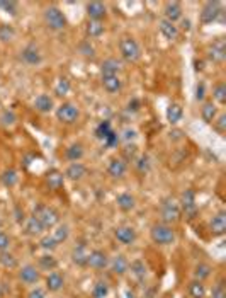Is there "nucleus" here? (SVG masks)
Instances as JSON below:
<instances>
[{"mask_svg":"<svg viewBox=\"0 0 226 298\" xmlns=\"http://www.w3.org/2000/svg\"><path fill=\"white\" fill-rule=\"evenodd\" d=\"M150 241L153 242L155 246L169 247L177 242V232L172 225H167V223H162V222H155L153 225L150 227Z\"/></svg>","mask_w":226,"mask_h":298,"instance_id":"nucleus-1","label":"nucleus"},{"mask_svg":"<svg viewBox=\"0 0 226 298\" xmlns=\"http://www.w3.org/2000/svg\"><path fill=\"white\" fill-rule=\"evenodd\" d=\"M182 211L180 206H178V201L172 196H167V198L162 200L160 203V222L167 223V225H175L177 222H180Z\"/></svg>","mask_w":226,"mask_h":298,"instance_id":"nucleus-2","label":"nucleus"},{"mask_svg":"<svg viewBox=\"0 0 226 298\" xmlns=\"http://www.w3.org/2000/svg\"><path fill=\"white\" fill-rule=\"evenodd\" d=\"M33 215L38 218V220L43 223V227L46 230H53V228L58 225V223L61 222V216L60 213H58L53 206L50 205H44V203H39L34 206L33 210Z\"/></svg>","mask_w":226,"mask_h":298,"instance_id":"nucleus-3","label":"nucleus"},{"mask_svg":"<svg viewBox=\"0 0 226 298\" xmlns=\"http://www.w3.org/2000/svg\"><path fill=\"white\" fill-rule=\"evenodd\" d=\"M43 17H44L46 28H48L50 31H63L68 26V21L65 17V14L61 12V9L55 7V5L44 9Z\"/></svg>","mask_w":226,"mask_h":298,"instance_id":"nucleus-4","label":"nucleus"},{"mask_svg":"<svg viewBox=\"0 0 226 298\" xmlns=\"http://www.w3.org/2000/svg\"><path fill=\"white\" fill-rule=\"evenodd\" d=\"M119 53H121V56H123V60L134 63L141 58V46L134 38L126 36V38H123L119 43Z\"/></svg>","mask_w":226,"mask_h":298,"instance_id":"nucleus-5","label":"nucleus"},{"mask_svg":"<svg viewBox=\"0 0 226 298\" xmlns=\"http://www.w3.org/2000/svg\"><path fill=\"white\" fill-rule=\"evenodd\" d=\"M17 280L26 286H36L43 280V273L36 268V264H22L17 268Z\"/></svg>","mask_w":226,"mask_h":298,"instance_id":"nucleus-6","label":"nucleus"},{"mask_svg":"<svg viewBox=\"0 0 226 298\" xmlns=\"http://www.w3.org/2000/svg\"><path fill=\"white\" fill-rule=\"evenodd\" d=\"M55 116L63 125H73V123H77L78 118H80V109H78L73 103H61L55 109Z\"/></svg>","mask_w":226,"mask_h":298,"instance_id":"nucleus-7","label":"nucleus"},{"mask_svg":"<svg viewBox=\"0 0 226 298\" xmlns=\"http://www.w3.org/2000/svg\"><path fill=\"white\" fill-rule=\"evenodd\" d=\"M178 206H180L182 215L187 218V220H192L197 215V203H196V191L194 189H186L180 194V200H178Z\"/></svg>","mask_w":226,"mask_h":298,"instance_id":"nucleus-8","label":"nucleus"},{"mask_svg":"<svg viewBox=\"0 0 226 298\" xmlns=\"http://www.w3.org/2000/svg\"><path fill=\"white\" fill-rule=\"evenodd\" d=\"M109 261H111V255L104 249H92L87 255V268L94 271H104L109 268Z\"/></svg>","mask_w":226,"mask_h":298,"instance_id":"nucleus-9","label":"nucleus"},{"mask_svg":"<svg viewBox=\"0 0 226 298\" xmlns=\"http://www.w3.org/2000/svg\"><path fill=\"white\" fill-rule=\"evenodd\" d=\"M114 239L121 246L129 247L138 241V230L131 225H118L114 228Z\"/></svg>","mask_w":226,"mask_h":298,"instance_id":"nucleus-10","label":"nucleus"},{"mask_svg":"<svg viewBox=\"0 0 226 298\" xmlns=\"http://www.w3.org/2000/svg\"><path fill=\"white\" fill-rule=\"evenodd\" d=\"M221 14H223L221 4L209 0V2H204L199 19H201L202 24H213V23H216V21L219 19V15H221Z\"/></svg>","mask_w":226,"mask_h":298,"instance_id":"nucleus-11","label":"nucleus"},{"mask_svg":"<svg viewBox=\"0 0 226 298\" xmlns=\"http://www.w3.org/2000/svg\"><path fill=\"white\" fill-rule=\"evenodd\" d=\"M44 290L48 293H58V291L63 290L65 286V274L61 271H51V273H46L44 276Z\"/></svg>","mask_w":226,"mask_h":298,"instance_id":"nucleus-12","label":"nucleus"},{"mask_svg":"<svg viewBox=\"0 0 226 298\" xmlns=\"http://www.w3.org/2000/svg\"><path fill=\"white\" fill-rule=\"evenodd\" d=\"M20 60H22L26 65L29 67H36L43 62V53L36 45H28L20 50Z\"/></svg>","mask_w":226,"mask_h":298,"instance_id":"nucleus-13","label":"nucleus"},{"mask_svg":"<svg viewBox=\"0 0 226 298\" xmlns=\"http://www.w3.org/2000/svg\"><path fill=\"white\" fill-rule=\"evenodd\" d=\"M36 268H38L41 273H51V271H56L60 268V261H58V257L53 252H43L38 255Z\"/></svg>","mask_w":226,"mask_h":298,"instance_id":"nucleus-14","label":"nucleus"},{"mask_svg":"<svg viewBox=\"0 0 226 298\" xmlns=\"http://www.w3.org/2000/svg\"><path fill=\"white\" fill-rule=\"evenodd\" d=\"M209 233L213 237H223L226 233V211L219 210L218 213H214L209 220Z\"/></svg>","mask_w":226,"mask_h":298,"instance_id":"nucleus-15","label":"nucleus"},{"mask_svg":"<svg viewBox=\"0 0 226 298\" xmlns=\"http://www.w3.org/2000/svg\"><path fill=\"white\" fill-rule=\"evenodd\" d=\"M87 174H88V169L85 164H82V162H70L66 166L65 172H63L65 179L73 181V183H78V181L85 179Z\"/></svg>","mask_w":226,"mask_h":298,"instance_id":"nucleus-16","label":"nucleus"},{"mask_svg":"<svg viewBox=\"0 0 226 298\" xmlns=\"http://www.w3.org/2000/svg\"><path fill=\"white\" fill-rule=\"evenodd\" d=\"M22 227H24L26 235L34 237V239H39V237H43L44 233H48V230L43 227V223H41L34 215H29L28 218H26Z\"/></svg>","mask_w":226,"mask_h":298,"instance_id":"nucleus-17","label":"nucleus"},{"mask_svg":"<svg viewBox=\"0 0 226 298\" xmlns=\"http://www.w3.org/2000/svg\"><path fill=\"white\" fill-rule=\"evenodd\" d=\"M109 269L114 276H124L129 271V259L124 254H116L109 261Z\"/></svg>","mask_w":226,"mask_h":298,"instance_id":"nucleus-18","label":"nucleus"},{"mask_svg":"<svg viewBox=\"0 0 226 298\" xmlns=\"http://www.w3.org/2000/svg\"><path fill=\"white\" fill-rule=\"evenodd\" d=\"M208 58L214 63H221L226 58V45L223 38H218L208 46Z\"/></svg>","mask_w":226,"mask_h":298,"instance_id":"nucleus-19","label":"nucleus"},{"mask_svg":"<svg viewBox=\"0 0 226 298\" xmlns=\"http://www.w3.org/2000/svg\"><path fill=\"white\" fill-rule=\"evenodd\" d=\"M184 17V9L180 2H167L164 5V19L172 24H177Z\"/></svg>","mask_w":226,"mask_h":298,"instance_id":"nucleus-20","label":"nucleus"},{"mask_svg":"<svg viewBox=\"0 0 226 298\" xmlns=\"http://www.w3.org/2000/svg\"><path fill=\"white\" fill-rule=\"evenodd\" d=\"M126 172H128V164H126L121 157H112L107 164V174L112 179H123Z\"/></svg>","mask_w":226,"mask_h":298,"instance_id":"nucleus-21","label":"nucleus"},{"mask_svg":"<svg viewBox=\"0 0 226 298\" xmlns=\"http://www.w3.org/2000/svg\"><path fill=\"white\" fill-rule=\"evenodd\" d=\"M136 198L131 193H119L116 196V206L119 211L123 213H131L136 210Z\"/></svg>","mask_w":226,"mask_h":298,"instance_id":"nucleus-22","label":"nucleus"},{"mask_svg":"<svg viewBox=\"0 0 226 298\" xmlns=\"http://www.w3.org/2000/svg\"><path fill=\"white\" fill-rule=\"evenodd\" d=\"M33 106L38 113L48 114L51 111H55V99L51 97L50 94H39V95H36Z\"/></svg>","mask_w":226,"mask_h":298,"instance_id":"nucleus-23","label":"nucleus"},{"mask_svg":"<svg viewBox=\"0 0 226 298\" xmlns=\"http://www.w3.org/2000/svg\"><path fill=\"white\" fill-rule=\"evenodd\" d=\"M87 255H88L87 246H83V244H77V246L72 249L70 259H72L73 264L78 266V268H87Z\"/></svg>","mask_w":226,"mask_h":298,"instance_id":"nucleus-24","label":"nucleus"},{"mask_svg":"<svg viewBox=\"0 0 226 298\" xmlns=\"http://www.w3.org/2000/svg\"><path fill=\"white\" fill-rule=\"evenodd\" d=\"M213 266L209 263H204V261H201V263H197L196 266H194L192 269V280H197V281H202V283H206V281L213 276Z\"/></svg>","mask_w":226,"mask_h":298,"instance_id":"nucleus-25","label":"nucleus"},{"mask_svg":"<svg viewBox=\"0 0 226 298\" xmlns=\"http://www.w3.org/2000/svg\"><path fill=\"white\" fill-rule=\"evenodd\" d=\"M85 10H87L88 21H99V23H102V19L107 15V7L102 2H91V4H87Z\"/></svg>","mask_w":226,"mask_h":298,"instance_id":"nucleus-26","label":"nucleus"},{"mask_svg":"<svg viewBox=\"0 0 226 298\" xmlns=\"http://www.w3.org/2000/svg\"><path fill=\"white\" fill-rule=\"evenodd\" d=\"M70 235H72V227L68 225V223H65V222H60V223H58V225L53 228V230H51V237L55 239L58 246H61V244L68 242V239H70Z\"/></svg>","mask_w":226,"mask_h":298,"instance_id":"nucleus-27","label":"nucleus"},{"mask_svg":"<svg viewBox=\"0 0 226 298\" xmlns=\"http://www.w3.org/2000/svg\"><path fill=\"white\" fill-rule=\"evenodd\" d=\"M128 273L133 274L138 281H143L146 276H148V266H146V263L143 259L136 257L133 261H129V271Z\"/></svg>","mask_w":226,"mask_h":298,"instance_id":"nucleus-28","label":"nucleus"},{"mask_svg":"<svg viewBox=\"0 0 226 298\" xmlns=\"http://www.w3.org/2000/svg\"><path fill=\"white\" fill-rule=\"evenodd\" d=\"M46 186L51 189V191H58L63 188V184H65V175H63V172H60V170H50L48 174H46Z\"/></svg>","mask_w":226,"mask_h":298,"instance_id":"nucleus-29","label":"nucleus"},{"mask_svg":"<svg viewBox=\"0 0 226 298\" xmlns=\"http://www.w3.org/2000/svg\"><path fill=\"white\" fill-rule=\"evenodd\" d=\"M219 111H218V106L213 103V101H208V103H202V108H201V118L206 125H213V121L218 118Z\"/></svg>","mask_w":226,"mask_h":298,"instance_id":"nucleus-30","label":"nucleus"},{"mask_svg":"<svg viewBox=\"0 0 226 298\" xmlns=\"http://www.w3.org/2000/svg\"><path fill=\"white\" fill-rule=\"evenodd\" d=\"M101 84H102V87L107 94H118V92H121V89H123V81L119 78V75L102 77Z\"/></svg>","mask_w":226,"mask_h":298,"instance_id":"nucleus-31","label":"nucleus"},{"mask_svg":"<svg viewBox=\"0 0 226 298\" xmlns=\"http://www.w3.org/2000/svg\"><path fill=\"white\" fill-rule=\"evenodd\" d=\"M187 293H189V298H206L208 296L206 283L197 280H191L187 285Z\"/></svg>","mask_w":226,"mask_h":298,"instance_id":"nucleus-32","label":"nucleus"},{"mask_svg":"<svg viewBox=\"0 0 226 298\" xmlns=\"http://www.w3.org/2000/svg\"><path fill=\"white\" fill-rule=\"evenodd\" d=\"M121 62L118 58H107V60L102 62L101 65V75L102 77H107V75H119L121 72Z\"/></svg>","mask_w":226,"mask_h":298,"instance_id":"nucleus-33","label":"nucleus"},{"mask_svg":"<svg viewBox=\"0 0 226 298\" xmlns=\"http://www.w3.org/2000/svg\"><path fill=\"white\" fill-rule=\"evenodd\" d=\"M65 157H66V161H70V162H80L82 158L85 157V147L78 142L72 143V145L66 148Z\"/></svg>","mask_w":226,"mask_h":298,"instance_id":"nucleus-34","label":"nucleus"},{"mask_svg":"<svg viewBox=\"0 0 226 298\" xmlns=\"http://www.w3.org/2000/svg\"><path fill=\"white\" fill-rule=\"evenodd\" d=\"M159 29H160V34L164 36V38H165L167 41L177 39V36H178V28H177V24H172V23H169V21L162 19L160 23H159Z\"/></svg>","mask_w":226,"mask_h":298,"instance_id":"nucleus-35","label":"nucleus"},{"mask_svg":"<svg viewBox=\"0 0 226 298\" xmlns=\"http://www.w3.org/2000/svg\"><path fill=\"white\" fill-rule=\"evenodd\" d=\"M165 116H167V121L173 126V125H177L178 121L182 120V116H184V109H182V106L178 104V103H172L169 104V108H167L165 111Z\"/></svg>","mask_w":226,"mask_h":298,"instance_id":"nucleus-36","label":"nucleus"},{"mask_svg":"<svg viewBox=\"0 0 226 298\" xmlns=\"http://www.w3.org/2000/svg\"><path fill=\"white\" fill-rule=\"evenodd\" d=\"M0 266H2L4 269H9V271H14L19 268V259L17 255L10 251H4L0 252Z\"/></svg>","mask_w":226,"mask_h":298,"instance_id":"nucleus-37","label":"nucleus"},{"mask_svg":"<svg viewBox=\"0 0 226 298\" xmlns=\"http://www.w3.org/2000/svg\"><path fill=\"white\" fill-rule=\"evenodd\" d=\"M70 90H72V84H70V81H68L66 77H60L55 82L53 94L56 95V97H60V99L66 97V95L70 94Z\"/></svg>","mask_w":226,"mask_h":298,"instance_id":"nucleus-38","label":"nucleus"},{"mask_svg":"<svg viewBox=\"0 0 226 298\" xmlns=\"http://www.w3.org/2000/svg\"><path fill=\"white\" fill-rule=\"evenodd\" d=\"M0 181H2V184L5 188H14V186H17L19 183V172L15 169H5L2 175H0Z\"/></svg>","mask_w":226,"mask_h":298,"instance_id":"nucleus-39","label":"nucleus"},{"mask_svg":"<svg viewBox=\"0 0 226 298\" xmlns=\"http://www.w3.org/2000/svg\"><path fill=\"white\" fill-rule=\"evenodd\" d=\"M104 31H106V28H104V24L99 23V21H88L85 26V33L88 38H101L104 34Z\"/></svg>","mask_w":226,"mask_h":298,"instance_id":"nucleus-40","label":"nucleus"},{"mask_svg":"<svg viewBox=\"0 0 226 298\" xmlns=\"http://www.w3.org/2000/svg\"><path fill=\"white\" fill-rule=\"evenodd\" d=\"M213 103L223 106L226 103V84L216 82L213 85Z\"/></svg>","mask_w":226,"mask_h":298,"instance_id":"nucleus-41","label":"nucleus"},{"mask_svg":"<svg viewBox=\"0 0 226 298\" xmlns=\"http://www.w3.org/2000/svg\"><path fill=\"white\" fill-rule=\"evenodd\" d=\"M39 247L43 252H55L58 247V244L53 237H51V233H44L43 237H39Z\"/></svg>","mask_w":226,"mask_h":298,"instance_id":"nucleus-42","label":"nucleus"},{"mask_svg":"<svg viewBox=\"0 0 226 298\" xmlns=\"http://www.w3.org/2000/svg\"><path fill=\"white\" fill-rule=\"evenodd\" d=\"M14 38H15L14 26L0 23V41H2V43H10V41H14Z\"/></svg>","mask_w":226,"mask_h":298,"instance_id":"nucleus-43","label":"nucleus"},{"mask_svg":"<svg viewBox=\"0 0 226 298\" xmlns=\"http://www.w3.org/2000/svg\"><path fill=\"white\" fill-rule=\"evenodd\" d=\"M109 291H111V288L106 281H97L92 288V298H107Z\"/></svg>","mask_w":226,"mask_h":298,"instance_id":"nucleus-44","label":"nucleus"},{"mask_svg":"<svg viewBox=\"0 0 226 298\" xmlns=\"http://www.w3.org/2000/svg\"><path fill=\"white\" fill-rule=\"evenodd\" d=\"M15 121H17V116L12 109H5L2 111V114H0V125L2 126H14Z\"/></svg>","mask_w":226,"mask_h":298,"instance_id":"nucleus-45","label":"nucleus"},{"mask_svg":"<svg viewBox=\"0 0 226 298\" xmlns=\"http://www.w3.org/2000/svg\"><path fill=\"white\" fill-rule=\"evenodd\" d=\"M121 140H123L126 145L128 143H134L136 142V138H138V131L134 130V128H131V126H126L123 131H121Z\"/></svg>","mask_w":226,"mask_h":298,"instance_id":"nucleus-46","label":"nucleus"},{"mask_svg":"<svg viewBox=\"0 0 226 298\" xmlns=\"http://www.w3.org/2000/svg\"><path fill=\"white\" fill-rule=\"evenodd\" d=\"M134 166H136V169H138L141 174H145V172H148V170H150L151 161H150L148 155H140L138 158H134Z\"/></svg>","mask_w":226,"mask_h":298,"instance_id":"nucleus-47","label":"nucleus"},{"mask_svg":"<svg viewBox=\"0 0 226 298\" xmlns=\"http://www.w3.org/2000/svg\"><path fill=\"white\" fill-rule=\"evenodd\" d=\"M136 152H138V147L134 145V143H128V145L124 147V150H123V161L128 164L131 161H134L136 158Z\"/></svg>","mask_w":226,"mask_h":298,"instance_id":"nucleus-48","label":"nucleus"},{"mask_svg":"<svg viewBox=\"0 0 226 298\" xmlns=\"http://www.w3.org/2000/svg\"><path fill=\"white\" fill-rule=\"evenodd\" d=\"M0 10H2L4 14H9V15H17L19 4L12 2V0H9V2H0Z\"/></svg>","mask_w":226,"mask_h":298,"instance_id":"nucleus-49","label":"nucleus"},{"mask_svg":"<svg viewBox=\"0 0 226 298\" xmlns=\"http://www.w3.org/2000/svg\"><path fill=\"white\" fill-rule=\"evenodd\" d=\"M211 298H226V288H224V283L223 280L216 281L211 288Z\"/></svg>","mask_w":226,"mask_h":298,"instance_id":"nucleus-50","label":"nucleus"},{"mask_svg":"<svg viewBox=\"0 0 226 298\" xmlns=\"http://www.w3.org/2000/svg\"><path fill=\"white\" fill-rule=\"evenodd\" d=\"M78 51H80L85 58H94V56H96V48L91 45V41H83L82 45L78 46Z\"/></svg>","mask_w":226,"mask_h":298,"instance_id":"nucleus-51","label":"nucleus"},{"mask_svg":"<svg viewBox=\"0 0 226 298\" xmlns=\"http://www.w3.org/2000/svg\"><path fill=\"white\" fill-rule=\"evenodd\" d=\"M26 298H48V291L44 290V286H31L29 293Z\"/></svg>","mask_w":226,"mask_h":298,"instance_id":"nucleus-52","label":"nucleus"},{"mask_svg":"<svg viewBox=\"0 0 226 298\" xmlns=\"http://www.w3.org/2000/svg\"><path fill=\"white\" fill-rule=\"evenodd\" d=\"M213 128L219 133V135H223V133L226 131V114L224 113L218 114V118L213 121Z\"/></svg>","mask_w":226,"mask_h":298,"instance_id":"nucleus-53","label":"nucleus"},{"mask_svg":"<svg viewBox=\"0 0 226 298\" xmlns=\"http://www.w3.org/2000/svg\"><path fill=\"white\" fill-rule=\"evenodd\" d=\"M10 246H12V237H10L7 232L0 230V252L9 251Z\"/></svg>","mask_w":226,"mask_h":298,"instance_id":"nucleus-54","label":"nucleus"},{"mask_svg":"<svg viewBox=\"0 0 226 298\" xmlns=\"http://www.w3.org/2000/svg\"><path fill=\"white\" fill-rule=\"evenodd\" d=\"M206 92H208V89H206V82H202V81H199L197 85H196V101L197 103H202L204 99H206Z\"/></svg>","mask_w":226,"mask_h":298,"instance_id":"nucleus-55","label":"nucleus"},{"mask_svg":"<svg viewBox=\"0 0 226 298\" xmlns=\"http://www.w3.org/2000/svg\"><path fill=\"white\" fill-rule=\"evenodd\" d=\"M178 23H180V24H178L177 26V28H178V33H180V31H184V33H189V31H191L192 29V23H191V19H180V21H178Z\"/></svg>","mask_w":226,"mask_h":298,"instance_id":"nucleus-56","label":"nucleus"},{"mask_svg":"<svg viewBox=\"0 0 226 298\" xmlns=\"http://www.w3.org/2000/svg\"><path fill=\"white\" fill-rule=\"evenodd\" d=\"M170 138L172 140H182L184 138V133L180 130H172L170 131Z\"/></svg>","mask_w":226,"mask_h":298,"instance_id":"nucleus-57","label":"nucleus"},{"mask_svg":"<svg viewBox=\"0 0 226 298\" xmlns=\"http://www.w3.org/2000/svg\"><path fill=\"white\" fill-rule=\"evenodd\" d=\"M138 298H153V296H151V295H146V293H145V295H140Z\"/></svg>","mask_w":226,"mask_h":298,"instance_id":"nucleus-58","label":"nucleus"},{"mask_svg":"<svg viewBox=\"0 0 226 298\" xmlns=\"http://www.w3.org/2000/svg\"><path fill=\"white\" fill-rule=\"evenodd\" d=\"M2 227H4V220H2V216H0V230H2Z\"/></svg>","mask_w":226,"mask_h":298,"instance_id":"nucleus-59","label":"nucleus"},{"mask_svg":"<svg viewBox=\"0 0 226 298\" xmlns=\"http://www.w3.org/2000/svg\"><path fill=\"white\" fill-rule=\"evenodd\" d=\"M2 293H4V291H2V286H0V298H2Z\"/></svg>","mask_w":226,"mask_h":298,"instance_id":"nucleus-60","label":"nucleus"}]
</instances>
